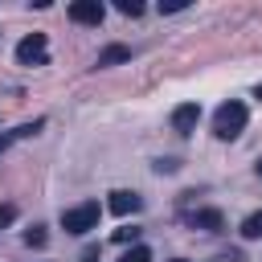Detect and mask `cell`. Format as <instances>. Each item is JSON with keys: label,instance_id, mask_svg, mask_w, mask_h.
I'll use <instances>...</instances> for the list:
<instances>
[{"label": "cell", "instance_id": "7a4b0ae2", "mask_svg": "<svg viewBox=\"0 0 262 262\" xmlns=\"http://www.w3.org/2000/svg\"><path fill=\"white\" fill-rule=\"evenodd\" d=\"M98 201H86V205H74V209H66L61 213V229L66 233H86V229H94L98 225Z\"/></svg>", "mask_w": 262, "mask_h": 262}, {"label": "cell", "instance_id": "9c48e42d", "mask_svg": "<svg viewBox=\"0 0 262 262\" xmlns=\"http://www.w3.org/2000/svg\"><path fill=\"white\" fill-rule=\"evenodd\" d=\"M242 237H250V242H254V237H262V209H258V213H250V217L242 221Z\"/></svg>", "mask_w": 262, "mask_h": 262}, {"label": "cell", "instance_id": "7c38bea8", "mask_svg": "<svg viewBox=\"0 0 262 262\" xmlns=\"http://www.w3.org/2000/svg\"><path fill=\"white\" fill-rule=\"evenodd\" d=\"M115 8H119L123 16H139V12H143V4H139V0H119Z\"/></svg>", "mask_w": 262, "mask_h": 262}, {"label": "cell", "instance_id": "ac0fdd59", "mask_svg": "<svg viewBox=\"0 0 262 262\" xmlns=\"http://www.w3.org/2000/svg\"><path fill=\"white\" fill-rule=\"evenodd\" d=\"M254 94H258V98H262V82H258V90H254Z\"/></svg>", "mask_w": 262, "mask_h": 262}, {"label": "cell", "instance_id": "e0dca14e", "mask_svg": "<svg viewBox=\"0 0 262 262\" xmlns=\"http://www.w3.org/2000/svg\"><path fill=\"white\" fill-rule=\"evenodd\" d=\"M8 139H12V135H0V156H4V147H8Z\"/></svg>", "mask_w": 262, "mask_h": 262}, {"label": "cell", "instance_id": "2e32d148", "mask_svg": "<svg viewBox=\"0 0 262 262\" xmlns=\"http://www.w3.org/2000/svg\"><path fill=\"white\" fill-rule=\"evenodd\" d=\"M82 262H98V246H86L82 250Z\"/></svg>", "mask_w": 262, "mask_h": 262}, {"label": "cell", "instance_id": "5bb4252c", "mask_svg": "<svg viewBox=\"0 0 262 262\" xmlns=\"http://www.w3.org/2000/svg\"><path fill=\"white\" fill-rule=\"evenodd\" d=\"M135 237H139V229H135V225H131V229H127V225H123V229H115V242H119V246H127V242H135Z\"/></svg>", "mask_w": 262, "mask_h": 262}, {"label": "cell", "instance_id": "9a60e30c", "mask_svg": "<svg viewBox=\"0 0 262 262\" xmlns=\"http://www.w3.org/2000/svg\"><path fill=\"white\" fill-rule=\"evenodd\" d=\"M12 221H16V209H12V205H0V229L12 225Z\"/></svg>", "mask_w": 262, "mask_h": 262}, {"label": "cell", "instance_id": "4fadbf2b", "mask_svg": "<svg viewBox=\"0 0 262 262\" xmlns=\"http://www.w3.org/2000/svg\"><path fill=\"white\" fill-rule=\"evenodd\" d=\"M25 242H29V246H45V229H41V225L25 229Z\"/></svg>", "mask_w": 262, "mask_h": 262}, {"label": "cell", "instance_id": "d6986e66", "mask_svg": "<svg viewBox=\"0 0 262 262\" xmlns=\"http://www.w3.org/2000/svg\"><path fill=\"white\" fill-rule=\"evenodd\" d=\"M258 172H262V160H258Z\"/></svg>", "mask_w": 262, "mask_h": 262}, {"label": "cell", "instance_id": "8992f818", "mask_svg": "<svg viewBox=\"0 0 262 262\" xmlns=\"http://www.w3.org/2000/svg\"><path fill=\"white\" fill-rule=\"evenodd\" d=\"M184 221H188L192 229H209V233H217V229L225 225V217H221L217 209H192V213H184Z\"/></svg>", "mask_w": 262, "mask_h": 262}, {"label": "cell", "instance_id": "3957f363", "mask_svg": "<svg viewBox=\"0 0 262 262\" xmlns=\"http://www.w3.org/2000/svg\"><path fill=\"white\" fill-rule=\"evenodd\" d=\"M16 61L20 66H41L45 61V33H33L16 45Z\"/></svg>", "mask_w": 262, "mask_h": 262}, {"label": "cell", "instance_id": "277c9868", "mask_svg": "<svg viewBox=\"0 0 262 262\" xmlns=\"http://www.w3.org/2000/svg\"><path fill=\"white\" fill-rule=\"evenodd\" d=\"M102 16H106V8L98 0H74L70 4V20H78V25H102Z\"/></svg>", "mask_w": 262, "mask_h": 262}, {"label": "cell", "instance_id": "6da1fadb", "mask_svg": "<svg viewBox=\"0 0 262 262\" xmlns=\"http://www.w3.org/2000/svg\"><path fill=\"white\" fill-rule=\"evenodd\" d=\"M242 127H246V106H242V102L217 106V115H213V135H217V139H237Z\"/></svg>", "mask_w": 262, "mask_h": 262}, {"label": "cell", "instance_id": "5b68a950", "mask_svg": "<svg viewBox=\"0 0 262 262\" xmlns=\"http://www.w3.org/2000/svg\"><path fill=\"white\" fill-rule=\"evenodd\" d=\"M106 209L119 213V217H127V213H139V209H143V196H139V192H127V188H115L111 201H106Z\"/></svg>", "mask_w": 262, "mask_h": 262}, {"label": "cell", "instance_id": "52a82bcc", "mask_svg": "<svg viewBox=\"0 0 262 262\" xmlns=\"http://www.w3.org/2000/svg\"><path fill=\"white\" fill-rule=\"evenodd\" d=\"M196 119H201V106H196V102H184V106H176V111H172V127H176L180 135H192Z\"/></svg>", "mask_w": 262, "mask_h": 262}, {"label": "cell", "instance_id": "ffe728a7", "mask_svg": "<svg viewBox=\"0 0 262 262\" xmlns=\"http://www.w3.org/2000/svg\"><path fill=\"white\" fill-rule=\"evenodd\" d=\"M180 262H184V258H180Z\"/></svg>", "mask_w": 262, "mask_h": 262}, {"label": "cell", "instance_id": "8fae6325", "mask_svg": "<svg viewBox=\"0 0 262 262\" xmlns=\"http://www.w3.org/2000/svg\"><path fill=\"white\" fill-rule=\"evenodd\" d=\"M41 127H45V123H41V119H33V123H25V127H16V131H12V139H29V135H37Z\"/></svg>", "mask_w": 262, "mask_h": 262}, {"label": "cell", "instance_id": "30bf717a", "mask_svg": "<svg viewBox=\"0 0 262 262\" xmlns=\"http://www.w3.org/2000/svg\"><path fill=\"white\" fill-rule=\"evenodd\" d=\"M119 262H151V250H147V246H131Z\"/></svg>", "mask_w": 262, "mask_h": 262}, {"label": "cell", "instance_id": "ba28073f", "mask_svg": "<svg viewBox=\"0 0 262 262\" xmlns=\"http://www.w3.org/2000/svg\"><path fill=\"white\" fill-rule=\"evenodd\" d=\"M127 57H131L127 45H106V49L98 53V66H115V61H127Z\"/></svg>", "mask_w": 262, "mask_h": 262}]
</instances>
